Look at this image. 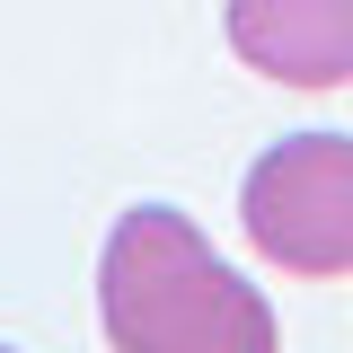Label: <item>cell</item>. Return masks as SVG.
<instances>
[{
    "label": "cell",
    "mask_w": 353,
    "mask_h": 353,
    "mask_svg": "<svg viewBox=\"0 0 353 353\" xmlns=\"http://www.w3.org/2000/svg\"><path fill=\"white\" fill-rule=\"evenodd\" d=\"M97 318L115 353H283L274 301L176 203H132L97 256Z\"/></svg>",
    "instance_id": "1"
},
{
    "label": "cell",
    "mask_w": 353,
    "mask_h": 353,
    "mask_svg": "<svg viewBox=\"0 0 353 353\" xmlns=\"http://www.w3.org/2000/svg\"><path fill=\"white\" fill-rule=\"evenodd\" d=\"M239 230L265 265L336 283L353 274V141L345 132H292L256 150V168L239 185Z\"/></svg>",
    "instance_id": "2"
},
{
    "label": "cell",
    "mask_w": 353,
    "mask_h": 353,
    "mask_svg": "<svg viewBox=\"0 0 353 353\" xmlns=\"http://www.w3.org/2000/svg\"><path fill=\"white\" fill-rule=\"evenodd\" d=\"M230 53L283 88L353 80V0H221Z\"/></svg>",
    "instance_id": "3"
},
{
    "label": "cell",
    "mask_w": 353,
    "mask_h": 353,
    "mask_svg": "<svg viewBox=\"0 0 353 353\" xmlns=\"http://www.w3.org/2000/svg\"><path fill=\"white\" fill-rule=\"evenodd\" d=\"M0 353H9V345H0Z\"/></svg>",
    "instance_id": "4"
}]
</instances>
